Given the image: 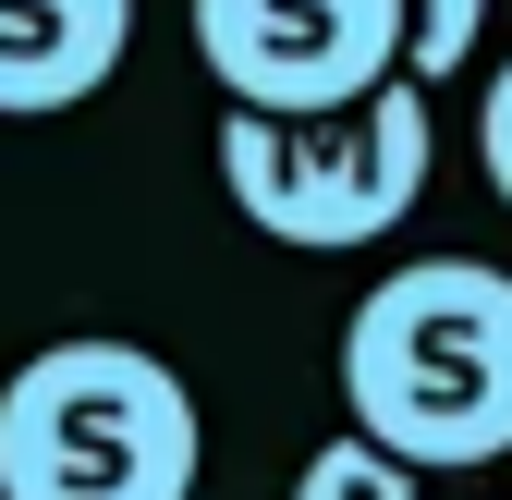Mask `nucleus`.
I'll return each instance as SVG.
<instances>
[{
	"mask_svg": "<svg viewBox=\"0 0 512 500\" xmlns=\"http://www.w3.org/2000/svg\"><path fill=\"white\" fill-rule=\"evenodd\" d=\"M293 500H439V476L403 464L391 440H366V427H342V440H317V452H305ZM452 500H464V488H452Z\"/></svg>",
	"mask_w": 512,
	"mask_h": 500,
	"instance_id": "nucleus-6",
	"label": "nucleus"
},
{
	"mask_svg": "<svg viewBox=\"0 0 512 500\" xmlns=\"http://www.w3.org/2000/svg\"><path fill=\"white\" fill-rule=\"evenodd\" d=\"M476 159H488V196L512 208V61L488 74V110H476Z\"/></svg>",
	"mask_w": 512,
	"mask_h": 500,
	"instance_id": "nucleus-8",
	"label": "nucleus"
},
{
	"mask_svg": "<svg viewBox=\"0 0 512 500\" xmlns=\"http://www.w3.org/2000/svg\"><path fill=\"white\" fill-rule=\"evenodd\" d=\"M196 61L232 110H342L403 74V0H196Z\"/></svg>",
	"mask_w": 512,
	"mask_h": 500,
	"instance_id": "nucleus-4",
	"label": "nucleus"
},
{
	"mask_svg": "<svg viewBox=\"0 0 512 500\" xmlns=\"http://www.w3.org/2000/svg\"><path fill=\"white\" fill-rule=\"evenodd\" d=\"M122 49H135V0H0V122L86 110Z\"/></svg>",
	"mask_w": 512,
	"mask_h": 500,
	"instance_id": "nucleus-5",
	"label": "nucleus"
},
{
	"mask_svg": "<svg viewBox=\"0 0 512 500\" xmlns=\"http://www.w3.org/2000/svg\"><path fill=\"white\" fill-rule=\"evenodd\" d=\"M427 159H439V122L415 74H378L342 110H220L232 208L293 257H342V244L403 232L427 196Z\"/></svg>",
	"mask_w": 512,
	"mask_h": 500,
	"instance_id": "nucleus-3",
	"label": "nucleus"
},
{
	"mask_svg": "<svg viewBox=\"0 0 512 500\" xmlns=\"http://www.w3.org/2000/svg\"><path fill=\"white\" fill-rule=\"evenodd\" d=\"M476 49H488V0H403V74H415L427 98L452 86Z\"/></svg>",
	"mask_w": 512,
	"mask_h": 500,
	"instance_id": "nucleus-7",
	"label": "nucleus"
},
{
	"mask_svg": "<svg viewBox=\"0 0 512 500\" xmlns=\"http://www.w3.org/2000/svg\"><path fill=\"white\" fill-rule=\"evenodd\" d=\"M196 464V391L147 342L74 330L0 379V500H196Z\"/></svg>",
	"mask_w": 512,
	"mask_h": 500,
	"instance_id": "nucleus-2",
	"label": "nucleus"
},
{
	"mask_svg": "<svg viewBox=\"0 0 512 500\" xmlns=\"http://www.w3.org/2000/svg\"><path fill=\"white\" fill-rule=\"evenodd\" d=\"M342 403L366 440L427 476H476L512 452V269L415 257L342 318Z\"/></svg>",
	"mask_w": 512,
	"mask_h": 500,
	"instance_id": "nucleus-1",
	"label": "nucleus"
}]
</instances>
